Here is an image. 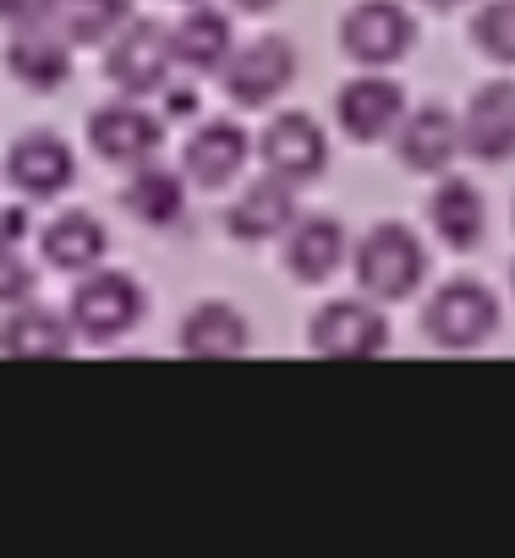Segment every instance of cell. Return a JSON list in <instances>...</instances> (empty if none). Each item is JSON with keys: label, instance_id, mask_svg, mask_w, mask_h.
Returning a JSON list of instances; mask_svg holds the SVG:
<instances>
[{"label": "cell", "instance_id": "obj_1", "mask_svg": "<svg viewBox=\"0 0 515 558\" xmlns=\"http://www.w3.org/2000/svg\"><path fill=\"white\" fill-rule=\"evenodd\" d=\"M351 268H357V291L362 296H373V302H406L428 279V246L417 241L411 225L379 219L351 246Z\"/></svg>", "mask_w": 515, "mask_h": 558}, {"label": "cell", "instance_id": "obj_2", "mask_svg": "<svg viewBox=\"0 0 515 558\" xmlns=\"http://www.w3.org/2000/svg\"><path fill=\"white\" fill-rule=\"evenodd\" d=\"M499 329V296L482 279H444L422 307V335L439 351H477Z\"/></svg>", "mask_w": 515, "mask_h": 558}, {"label": "cell", "instance_id": "obj_3", "mask_svg": "<svg viewBox=\"0 0 515 558\" xmlns=\"http://www.w3.org/2000/svg\"><path fill=\"white\" fill-rule=\"evenodd\" d=\"M170 66H181V61H176V39H170V28L154 23V17H132V23L105 45V77H110V88H121V94H132V99L159 94V88L170 83Z\"/></svg>", "mask_w": 515, "mask_h": 558}, {"label": "cell", "instance_id": "obj_4", "mask_svg": "<svg viewBox=\"0 0 515 558\" xmlns=\"http://www.w3.org/2000/svg\"><path fill=\"white\" fill-rule=\"evenodd\" d=\"M143 318V286L121 268H88L72 291V324L83 340L110 345L121 335H132Z\"/></svg>", "mask_w": 515, "mask_h": 558}, {"label": "cell", "instance_id": "obj_5", "mask_svg": "<svg viewBox=\"0 0 515 558\" xmlns=\"http://www.w3.org/2000/svg\"><path fill=\"white\" fill-rule=\"evenodd\" d=\"M411 45H417V23L400 0H357L340 17V50H346V61H357L368 72L406 61Z\"/></svg>", "mask_w": 515, "mask_h": 558}, {"label": "cell", "instance_id": "obj_6", "mask_svg": "<svg viewBox=\"0 0 515 558\" xmlns=\"http://www.w3.org/2000/svg\"><path fill=\"white\" fill-rule=\"evenodd\" d=\"M225 99L241 105V110H264L275 105L291 83H297V45L280 39V34H264V39H252L241 45L230 61H225Z\"/></svg>", "mask_w": 515, "mask_h": 558}, {"label": "cell", "instance_id": "obj_7", "mask_svg": "<svg viewBox=\"0 0 515 558\" xmlns=\"http://www.w3.org/2000/svg\"><path fill=\"white\" fill-rule=\"evenodd\" d=\"M308 345H313V356H324V362H373V356H384V345H390V324H384V313L373 307V296H368V302L346 296V302H330V307L313 313Z\"/></svg>", "mask_w": 515, "mask_h": 558}, {"label": "cell", "instance_id": "obj_8", "mask_svg": "<svg viewBox=\"0 0 515 558\" xmlns=\"http://www.w3.org/2000/svg\"><path fill=\"white\" fill-rule=\"evenodd\" d=\"M159 143H165V121L154 110H143V99H132V94H121L116 105H99L88 116V148L105 165L137 170L159 154Z\"/></svg>", "mask_w": 515, "mask_h": 558}, {"label": "cell", "instance_id": "obj_9", "mask_svg": "<svg viewBox=\"0 0 515 558\" xmlns=\"http://www.w3.org/2000/svg\"><path fill=\"white\" fill-rule=\"evenodd\" d=\"M258 154H264V170H275V175H286L297 186H308V181H319L330 170V137H324V126L308 110L275 116L270 132L258 137Z\"/></svg>", "mask_w": 515, "mask_h": 558}, {"label": "cell", "instance_id": "obj_10", "mask_svg": "<svg viewBox=\"0 0 515 558\" xmlns=\"http://www.w3.org/2000/svg\"><path fill=\"white\" fill-rule=\"evenodd\" d=\"M335 121L351 143H384L406 121V88L395 77H351L335 94Z\"/></svg>", "mask_w": 515, "mask_h": 558}, {"label": "cell", "instance_id": "obj_11", "mask_svg": "<svg viewBox=\"0 0 515 558\" xmlns=\"http://www.w3.org/2000/svg\"><path fill=\"white\" fill-rule=\"evenodd\" d=\"M460 148L482 165H504L515 159V83L493 77L482 83L466 110H460Z\"/></svg>", "mask_w": 515, "mask_h": 558}, {"label": "cell", "instance_id": "obj_12", "mask_svg": "<svg viewBox=\"0 0 515 558\" xmlns=\"http://www.w3.org/2000/svg\"><path fill=\"white\" fill-rule=\"evenodd\" d=\"M297 225V181L286 175H264V181H252L241 186V197L225 208V235L236 241H275Z\"/></svg>", "mask_w": 515, "mask_h": 558}, {"label": "cell", "instance_id": "obj_13", "mask_svg": "<svg viewBox=\"0 0 515 558\" xmlns=\"http://www.w3.org/2000/svg\"><path fill=\"white\" fill-rule=\"evenodd\" d=\"M455 154H460V121L444 105L406 110V121L395 132V159L406 175H444Z\"/></svg>", "mask_w": 515, "mask_h": 558}, {"label": "cell", "instance_id": "obj_14", "mask_svg": "<svg viewBox=\"0 0 515 558\" xmlns=\"http://www.w3.org/2000/svg\"><path fill=\"white\" fill-rule=\"evenodd\" d=\"M7 181L23 197H61L77 181V159H72V148L56 132H28L7 154Z\"/></svg>", "mask_w": 515, "mask_h": 558}, {"label": "cell", "instance_id": "obj_15", "mask_svg": "<svg viewBox=\"0 0 515 558\" xmlns=\"http://www.w3.org/2000/svg\"><path fill=\"white\" fill-rule=\"evenodd\" d=\"M351 241H346V225L335 214H297V225L286 230V268L291 279H302V286H324V279H335V268L346 263Z\"/></svg>", "mask_w": 515, "mask_h": 558}, {"label": "cell", "instance_id": "obj_16", "mask_svg": "<svg viewBox=\"0 0 515 558\" xmlns=\"http://www.w3.org/2000/svg\"><path fill=\"white\" fill-rule=\"evenodd\" d=\"M7 72H12L23 88H34V94L61 88V83L72 77V39L61 34V23L12 34V45H7Z\"/></svg>", "mask_w": 515, "mask_h": 558}, {"label": "cell", "instance_id": "obj_17", "mask_svg": "<svg viewBox=\"0 0 515 558\" xmlns=\"http://www.w3.org/2000/svg\"><path fill=\"white\" fill-rule=\"evenodd\" d=\"M247 154H252V143L236 121H203L181 148V170H187L192 186H225V181L241 175Z\"/></svg>", "mask_w": 515, "mask_h": 558}, {"label": "cell", "instance_id": "obj_18", "mask_svg": "<svg viewBox=\"0 0 515 558\" xmlns=\"http://www.w3.org/2000/svg\"><path fill=\"white\" fill-rule=\"evenodd\" d=\"M428 225H433V235L450 252H477L482 235H488V203H482V192L471 181L444 175L433 186V197H428Z\"/></svg>", "mask_w": 515, "mask_h": 558}, {"label": "cell", "instance_id": "obj_19", "mask_svg": "<svg viewBox=\"0 0 515 558\" xmlns=\"http://www.w3.org/2000/svg\"><path fill=\"white\" fill-rule=\"evenodd\" d=\"M247 345H252V329L230 302H197L181 318V356L192 362H236L247 356Z\"/></svg>", "mask_w": 515, "mask_h": 558}, {"label": "cell", "instance_id": "obj_20", "mask_svg": "<svg viewBox=\"0 0 515 558\" xmlns=\"http://www.w3.org/2000/svg\"><path fill=\"white\" fill-rule=\"evenodd\" d=\"M170 39H176V61L187 72H225V61L236 56L230 17L219 7H203V0H192V7L181 12V23L170 28Z\"/></svg>", "mask_w": 515, "mask_h": 558}, {"label": "cell", "instance_id": "obj_21", "mask_svg": "<svg viewBox=\"0 0 515 558\" xmlns=\"http://www.w3.org/2000/svg\"><path fill=\"white\" fill-rule=\"evenodd\" d=\"M121 208H127L137 225H154V230L176 225V219L187 214V170L176 175V170H165V165H137L132 181L121 186Z\"/></svg>", "mask_w": 515, "mask_h": 558}, {"label": "cell", "instance_id": "obj_22", "mask_svg": "<svg viewBox=\"0 0 515 558\" xmlns=\"http://www.w3.org/2000/svg\"><path fill=\"white\" fill-rule=\"evenodd\" d=\"M72 335H77V324L61 313H45L28 302L7 313V356L12 362H61V356H72Z\"/></svg>", "mask_w": 515, "mask_h": 558}, {"label": "cell", "instance_id": "obj_23", "mask_svg": "<svg viewBox=\"0 0 515 558\" xmlns=\"http://www.w3.org/2000/svg\"><path fill=\"white\" fill-rule=\"evenodd\" d=\"M105 257V225L88 208H67L45 225V263L61 274H88Z\"/></svg>", "mask_w": 515, "mask_h": 558}, {"label": "cell", "instance_id": "obj_24", "mask_svg": "<svg viewBox=\"0 0 515 558\" xmlns=\"http://www.w3.org/2000/svg\"><path fill=\"white\" fill-rule=\"evenodd\" d=\"M132 17V0H61V34L72 45H110Z\"/></svg>", "mask_w": 515, "mask_h": 558}, {"label": "cell", "instance_id": "obj_25", "mask_svg": "<svg viewBox=\"0 0 515 558\" xmlns=\"http://www.w3.org/2000/svg\"><path fill=\"white\" fill-rule=\"evenodd\" d=\"M471 45L499 61V66H515V0H488V7H477L471 17Z\"/></svg>", "mask_w": 515, "mask_h": 558}, {"label": "cell", "instance_id": "obj_26", "mask_svg": "<svg viewBox=\"0 0 515 558\" xmlns=\"http://www.w3.org/2000/svg\"><path fill=\"white\" fill-rule=\"evenodd\" d=\"M0 17H7L12 34L50 28V23H61V0H0Z\"/></svg>", "mask_w": 515, "mask_h": 558}, {"label": "cell", "instance_id": "obj_27", "mask_svg": "<svg viewBox=\"0 0 515 558\" xmlns=\"http://www.w3.org/2000/svg\"><path fill=\"white\" fill-rule=\"evenodd\" d=\"M0 296H7V307H23L34 296V268L17 257V246H7V263H0Z\"/></svg>", "mask_w": 515, "mask_h": 558}, {"label": "cell", "instance_id": "obj_28", "mask_svg": "<svg viewBox=\"0 0 515 558\" xmlns=\"http://www.w3.org/2000/svg\"><path fill=\"white\" fill-rule=\"evenodd\" d=\"M275 7H280V0H230V12H241V17H264Z\"/></svg>", "mask_w": 515, "mask_h": 558}, {"label": "cell", "instance_id": "obj_29", "mask_svg": "<svg viewBox=\"0 0 515 558\" xmlns=\"http://www.w3.org/2000/svg\"><path fill=\"white\" fill-rule=\"evenodd\" d=\"M23 230H28V214H23V208H7V246H17Z\"/></svg>", "mask_w": 515, "mask_h": 558}, {"label": "cell", "instance_id": "obj_30", "mask_svg": "<svg viewBox=\"0 0 515 558\" xmlns=\"http://www.w3.org/2000/svg\"><path fill=\"white\" fill-rule=\"evenodd\" d=\"M422 7H433V12H450V7H460V0H422Z\"/></svg>", "mask_w": 515, "mask_h": 558}, {"label": "cell", "instance_id": "obj_31", "mask_svg": "<svg viewBox=\"0 0 515 558\" xmlns=\"http://www.w3.org/2000/svg\"><path fill=\"white\" fill-rule=\"evenodd\" d=\"M510 291H515V263H510Z\"/></svg>", "mask_w": 515, "mask_h": 558}, {"label": "cell", "instance_id": "obj_32", "mask_svg": "<svg viewBox=\"0 0 515 558\" xmlns=\"http://www.w3.org/2000/svg\"><path fill=\"white\" fill-rule=\"evenodd\" d=\"M187 7H192V0H187Z\"/></svg>", "mask_w": 515, "mask_h": 558}]
</instances>
